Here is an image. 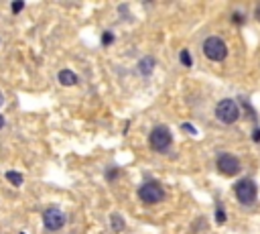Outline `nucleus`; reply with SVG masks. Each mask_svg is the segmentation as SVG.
Returning <instances> with one entry per match:
<instances>
[{"label":"nucleus","instance_id":"5701e85b","mask_svg":"<svg viewBox=\"0 0 260 234\" xmlns=\"http://www.w3.org/2000/svg\"><path fill=\"white\" fill-rule=\"evenodd\" d=\"M20 234H24V232H20Z\"/></svg>","mask_w":260,"mask_h":234},{"label":"nucleus","instance_id":"39448f33","mask_svg":"<svg viewBox=\"0 0 260 234\" xmlns=\"http://www.w3.org/2000/svg\"><path fill=\"white\" fill-rule=\"evenodd\" d=\"M138 198H140V202L142 204H158V202H162V198H165V190H162L156 182H146V184H142L140 186V190H138Z\"/></svg>","mask_w":260,"mask_h":234},{"label":"nucleus","instance_id":"f3484780","mask_svg":"<svg viewBox=\"0 0 260 234\" xmlns=\"http://www.w3.org/2000/svg\"><path fill=\"white\" fill-rule=\"evenodd\" d=\"M116 175H118V171H116V169H110V171H108V180H110V182H114Z\"/></svg>","mask_w":260,"mask_h":234},{"label":"nucleus","instance_id":"ddd939ff","mask_svg":"<svg viewBox=\"0 0 260 234\" xmlns=\"http://www.w3.org/2000/svg\"><path fill=\"white\" fill-rule=\"evenodd\" d=\"M181 64H183L185 68H191V66H193V62H191V55H189V51H187V49H183V51H181Z\"/></svg>","mask_w":260,"mask_h":234},{"label":"nucleus","instance_id":"4468645a","mask_svg":"<svg viewBox=\"0 0 260 234\" xmlns=\"http://www.w3.org/2000/svg\"><path fill=\"white\" fill-rule=\"evenodd\" d=\"M22 8H24V2H22V0H18V2H12V12H14V14H18Z\"/></svg>","mask_w":260,"mask_h":234},{"label":"nucleus","instance_id":"6e6552de","mask_svg":"<svg viewBox=\"0 0 260 234\" xmlns=\"http://www.w3.org/2000/svg\"><path fill=\"white\" fill-rule=\"evenodd\" d=\"M59 82L63 86H76L78 84V76L72 72V70H61L59 72Z\"/></svg>","mask_w":260,"mask_h":234},{"label":"nucleus","instance_id":"dca6fc26","mask_svg":"<svg viewBox=\"0 0 260 234\" xmlns=\"http://www.w3.org/2000/svg\"><path fill=\"white\" fill-rule=\"evenodd\" d=\"M252 140H254V142H260V128H254V134H252Z\"/></svg>","mask_w":260,"mask_h":234},{"label":"nucleus","instance_id":"423d86ee","mask_svg":"<svg viewBox=\"0 0 260 234\" xmlns=\"http://www.w3.org/2000/svg\"><path fill=\"white\" fill-rule=\"evenodd\" d=\"M218 169H220V173H224V175H228V178H234V175H238L240 173V169H242V163H240V159L236 157V155H232V153H222L220 157H218Z\"/></svg>","mask_w":260,"mask_h":234},{"label":"nucleus","instance_id":"f03ea898","mask_svg":"<svg viewBox=\"0 0 260 234\" xmlns=\"http://www.w3.org/2000/svg\"><path fill=\"white\" fill-rule=\"evenodd\" d=\"M148 142H150V147L152 151L156 153H162V151H167L171 147V142H173V134L167 126H154L150 130V136H148Z\"/></svg>","mask_w":260,"mask_h":234},{"label":"nucleus","instance_id":"20e7f679","mask_svg":"<svg viewBox=\"0 0 260 234\" xmlns=\"http://www.w3.org/2000/svg\"><path fill=\"white\" fill-rule=\"evenodd\" d=\"M234 192H236L238 202L244 204V206H252V204L256 202V198H258V188H256V184L252 180L238 182L236 188H234Z\"/></svg>","mask_w":260,"mask_h":234},{"label":"nucleus","instance_id":"412c9836","mask_svg":"<svg viewBox=\"0 0 260 234\" xmlns=\"http://www.w3.org/2000/svg\"><path fill=\"white\" fill-rule=\"evenodd\" d=\"M256 18H258V20H260V6H258V8H256Z\"/></svg>","mask_w":260,"mask_h":234},{"label":"nucleus","instance_id":"7ed1b4c3","mask_svg":"<svg viewBox=\"0 0 260 234\" xmlns=\"http://www.w3.org/2000/svg\"><path fill=\"white\" fill-rule=\"evenodd\" d=\"M204 55L212 62H224L228 57V47L220 37H208L204 41Z\"/></svg>","mask_w":260,"mask_h":234},{"label":"nucleus","instance_id":"6ab92c4d","mask_svg":"<svg viewBox=\"0 0 260 234\" xmlns=\"http://www.w3.org/2000/svg\"><path fill=\"white\" fill-rule=\"evenodd\" d=\"M234 22H242V14L236 12V14H234Z\"/></svg>","mask_w":260,"mask_h":234},{"label":"nucleus","instance_id":"a211bd4d","mask_svg":"<svg viewBox=\"0 0 260 234\" xmlns=\"http://www.w3.org/2000/svg\"><path fill=\"white\" fill-rule=\"evenodd\" d=\"M183 128H185V130H187V132H195V128H193V126H191V124H183Z\"/></svg>","mask_w":260,"mask_h":234},{"label":"nucleus","instance_id":"f8f14e48","mask_svg":"<svg viewBox=\"0 0 260 234\" xmlns=\"http://www.w3.org/2000/svg\"><path fill=\"white\" fill-rule=\"evenodd\" d=\"M152 64H154V62L150 60V57H148V60H142V62H140V72H142V74H150V72H152Z\"/></svg>","mask_w":260,"mask_h":234},{"label":"nucleus","instance_id":"9b49d317","mask_svg":"<svg viewBox=\"0 0 260 234\" xmlns=\"http://www.w3.org/2000/svg\"><path fill=\"white\" fill-rule=\"evenodd\" d=\"M216 222H218V224H224V222H226V212H224V208H222L220 202H218V208H216Z\"/></svg>","mask_w":260,"mask_h":234},{"label":"nucleus","instance_id":"f257e3e1","mask_svg":"<svg viewBox=\"0 0 260 234\" xmlns=\"http://www.w3.org/2000/svg\"><path fill=\"white\" fill-rule=\"evenodd\" d=\"M216 116H218V120L224 122V124H234L238 118H240V108L234 100L230 98H226L222 102H218L216 106Z\"/></svg>","mask_w":260,"mask_h":234},{"label":"nucleus","instance_id":"aec40b11","mask_svg":"<svg viewBox=\"0 0 260 234\" xmlns=\"http://www.w3.org/2000/svg\"><path fill=\"white\" fill-rule=\"evenodd\" d=\"M2 128H4V116L0 114V130H2Z\"/></svg>","mask_w":260,"mask_h":234},{"label":"nucleus","instance_id":"2eb2a0df","mask_svg":"<svg viewBox=\"0 0 260 234\" xmlns=\"http://www.w3.org/2000/svg\"><path fill=\"white\" fill-rule=\"evenodd\" d=\"M112 41H114V35H112L110 31H106V33H104V37H102V43H104V45H110Z\"/></svg>","mask_w":260,"mask_h":234},{"label":"nucleus","instance_id":"1a4fd4ad","mask_svg":"<svg viewBox=\"0 0 260 234\" xmlns=\"http://www.w3.org/2000/svg\"><path fill=\"white\" fill-rule=\"evenodd\" d=\"M6 180L14 186V188H20L22 186V173H18V171H6Z\"/></svg>","mask_w":260,"mask_h":234},{"label":"nucleus","instance_id":"4be33fe9","mask_svg":"<svg viewBox=\"0 0 260 234\" xmlns=\"http://www.w3.org/2000/svg\"><path fill=\"white\" fill-rule=\"evenodd\" d=\"M4 104V98H2V92H0V106H2Z\"/></svg>","mask_w":260,"mask_h":234},{"label":"nucleus","instance_id":"0eeeda50","mask_svg":"<svg viewBox=\"0 0 260 234\" xmlns=\"http://www.w3.org/2000/svg\"><path fill=\"white\" fill-rule=\"evenodd\" d=\"M43 224L47 230H61L65 226V214L59 208H47L43 212Z\"/></svg>","mask_w":260,"mask_h":234},{"label":"nucleus","instance_id":"9d476101","mask_svg":"<svg viewBox=\"0 0 260 234\" xmlns=\"http://www.w3.org/2000/svg\"><path fill=\"white\" fill-rule=\"evenodd\" d=\"M112 230H116V232L124 230V220H122L118 214H114V216H112Z\"/></svg>","mask_w":260,"mask_h":234}]
</instances>
